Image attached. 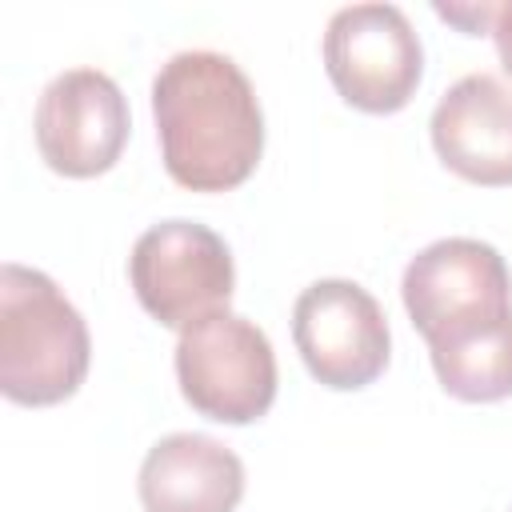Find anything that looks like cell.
I'll use <instances>...</instances> for the list:
<instances>
[{"mask_svg":"<svg viewBox=\"0 0 512 512\" xmlns=\"http://www.w3.org/2000/svg\"><path fill=\"white\" fill-rule=\"evenodd\" d=\"M152 116L168 176L192 192L244 184L264 152V112L252 80L224 52L192 48L160 64Z\"/></svg>","mask_w":512,"mask_h":512,"instance_id":"1","label":"cell"},{"mask_svg":"<svg viewBox=\"0 0 512 512\" xmlns=\"http://www.w3.org/2000/svg\"><path fill=\"white\" fill-rule=\"evenodd\" d=\"M92 360L88 324L52 276L0 268V392L12 404L48 408L68 400Z\"/></svg>","mask_w":512,"mask_h":512,"instance_id":"2","label":"cell"},{"mask_svg":"<svg viewBox=\"0 0 512 512\" xmlns=\"http://www.w3.org/2000/svg\"><path fill=\"white\" fill-rule=\"evenodd\" d=\"M400 296L428 348L512 316L508 264L492 244L472 236L420 248L404 268Z\"/></svg>","mask_w":512,"mask_h":512,"instance_id":"3","label":"cell"},{"mask_svg":"<svg viewBox=\"0 0 512 512\" xmlns=\"http://www.w3.org/2000/svg\"><path fill=\"white\" fill-rule=\"evenodd\" d=\"M128 280L152 320L184 332L216 312H228L236 264L228 244L208 224L164 220L136 240L128 256Z\"/></svg>","mask_w":512,"mask_h":512,"instance_id":"4","label":"cell"},{"mask_svg":"<svg viewBox=\"0 0 512 512\" xmlns=\"http://www.w3.org/2000/svg\"><path fill=\"white\" fill-rule=\"evenodd\" d=\"M176 380L200 416L252 424L276 400V356L264 328L236 312H216L180 332Z\"/></svg>","mask_w":512,"mask_h":512,"instance_id":"5","label":"cell"},{"mask_svg":"<svg viewBox=\"0 0 512 512\" xmlns=\"http://www.w3.org/2000/svg\"><path fill=\"white\" fill-rule=\"evenodd\" d=\"M324 72L360 112H400L424 76V48L396 4H352L328 20Z\"/></svg>","mask_w":512,"mask_h":512,"instance_id":"6","label":"cell"},{"mask_svg":"<svg viewBox=\"0 0 512 512\" xmlns=\"http://www.w3.org/2000/svg\"><path fill=\"white\" fill-rule=\"evenodd\" d=\"M292 340L324 388L356 392L388 368V316L356 280H316L296 296Z\"/></svg>","mask_w":512,"mask_h":512,"instance_id":"7","label":"cell"},{"mask_svg":"<svg viewBox=\"0 0 512 512\" xmlns=\"http://www.w3.org/2000/svg\"><path fill=\"white\" fill-rule=\"evenodd\" d=\"M128 100L100 68L60 72L36 104V148L60 176L88 180L108 172L128 144Z\"/></svg>","mask_w":512,"mask_h":512,"instance_id":"8","label":"cell"},{"mask_svg":"<svg viewBox=\"0 0 512 512\" xmlns=\"http://www.w3.org/2000/svg\"><path fill=\"white\" fill-rule=\"evenodd\" d=\"M432 148L468 184H512V84L488 72L456 80L432 108Z\"/></svg>","mask_w":512,"mask_h":512,"instance_id":"9","label":"cell"},{"mask_svg":"<svg viewBox=\"0 0 512 512\" xmlns=\"http://www.w3.org/2000/svg\"><path fill=\"white\" fill-rule=\"evenodd\" d=\"M136 488L144 512H232L244 496V464L212 436L172 432L148 448Z\"/></svg>","mask_w":512,"mask_h":512,"instance_id":"10","label":"cell"},{"mask_svg":"<svg viewBox=\"0 0 512 512\" xmlns=\"http://www.w3.org/2000/svg\"><path fill=\"white\" fill-rule=\"evenodd\" d=\"M440 388L464 404L512 396V316L428 348Z\"/></svg>","mask_w":512,"mask_h":512,"instance_id":"11","label":"cell"},{"mask_svg":"<svg viewBox=\"0 0 512 512\" xmlns=\"http://www.w3.org/2000/svg\"><path fill=\"white\" fill-rule=\"evenodd\" d=\"M496 12H500V4H488V0H484V4H436V16L448 20V24H456V28L468 32V36L492 32Z\"/></svg>","mask_w":512,"mask_h":512,"instance_id":"12","label":"cell"},{"mask_svg":"<svg viewBox=\"0 0 512 512\" xmlns=\"http://www.w3.org/2000/svg\"><path fill=\"white\" fill-rule=\"evenodd\" d=\"M492 40H496V52H500L504 72L512 76V0H504V4H500L496 24H492Z\"/></svg>","mask_w":512,"mask_h":512,"instance_id":"13","label":"cell"}]
</instances>
